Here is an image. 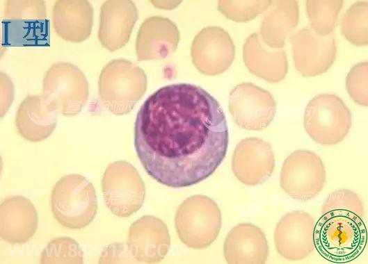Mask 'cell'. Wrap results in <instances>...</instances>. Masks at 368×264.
Returning a JSON list of instances; mask_svg holds the SVG:
<instances>
[{
	"instance_id": "277c9868",
	"label": "cell",
	"mask_w": 368,
	"mask_h": 264,
	"mask_svg": "<svg viewBox=\"0 0 368 264\" xmlns=\"http://www.w3.org/2000/svg\"><path fill=\"white\" fill-rule=\"evenodd\" d=\"M97 208L95 189L81 175L65 176L52 191V212L56 219L66 227H85L94 219Z\"/></svg>"
},
{
	"instance_id": "d6986e66",
	"label": "cell",
	"mask_w": 368,
	"mask_h": 264,
	"mask_svg": "<svg viewBox=\"0 0 368 264\" xmlns=\"http://www.w3.org/2000/svg\"><path fill=\"white\" fill-rule=\"evenodd\" d=\"M368 2L359 1L353 3L343 15L340 30L343 36L358 46L368 44Z\"/></svg>"
},
{
	"instance_id": "9c48e42d",
	"label": "cell",
	"mask_w": 368,
	"mask_h": 264,
	"mask_svg": "<svg viewBox=\"0 0 368 264\" xmlns=\"http://www.w3.org/2000/svg\"><path fill=\"white\" fill-rule=\"evenodd\" d=\"M294 66L303 76H314L326 72L337 54L334 34L320 35L310 26L293 34L290 38Z\"/></svg>"
},
{
	"instance_id": "ffe728a7",
	"label": "cell",
	"mask_w": 368,
	"mask_h": 264,
	"mask_svg": "<svg viewBox=\"0 0 368 264\" xmlns=\"http://www.w3.org/2000/svg\"><path fill=\"white\" fill-rule=\"evenodd\" d=\"M305 3L310 27L320 35L331 34L343 6V1L308 0Z\"/></svg>"
},
{
	"instance_id": "44dd1931",
	"label": "cell",
	"mask_w": 368,
	"mask_h": 264,
	"mask_svg": "<svg viewBox=\"0 0 368 264\" xmlns=\"http://www.w3.org/2000/svg\"><path fill=\"white\" fill-rule=\"evenodd\" d=\"M272 1H219L218 8L227 18L237 22L250 21L265 12Z\"/></svg>"
},
{
	"instance_id": "e0dca14e",
	"label": "cell",
	"mask_w": 368,
	"mask_h": 264,
	"mask_svg": "<svg viewBox=\"0 0 368 264\" xmlns=\"http://www.w3.org/2000/svg\"><path fill=\"white\" fill-rule=\"evenodd\" d=\"M298 20L297 1H272L265 10L261 22V39L271 48L282 49L287 38L296 27Z\"/></svg>"
},
{
	"instance_id": "52a82bcc",
	"label": "cell",
	"mask_w": 368,
	"mask_h": 264,
	"mask_svg": "<svg viewBox=\"0 0 368 264\" xmlns=\"http://www.w3.org/2000/svg\"><path fill=\"white\" fill-rule=\"evenodd\" d=\"M105 203L118 217H128L142 206L145 188L137 170L126 161L111 164L102 179Z\"/></svg>"
},
{
	"instance_id": "ac0fdd59",
	"label": "cell",
	"mask_w": 368,
	"mask_h": 264,
	"mask_svg": "<svg viewBox=\"0 0 368 264\" xmlns=\"http://www.w3.org/2000/svg\"><path fill=\"white\" fill-rule=\"evenodd\" d=\"M2 45L46 47L49 45V21L6 20L2 22Z\"/></svg>"
},
{
	"instance_id": "5b68a950",
	"label": "cell",
	"mask_w": 368,
	"mask_h": 264,
	"mask_svg": "<svg viewBox=\"0 0 368 264\" xmlns=\"http://www.w3.org/2000/svg\"><path fill=\"white\" fill-rule=\"evenodd\" d=\"M303 124L307 133L317 143L333 145L347 135L352 125V115L337 95L319 94L307 104Z\"/></svg>"
},
{
	"instance_id": "3957f363",
	"label": "cell",
	"mask_w": 368,
	"mask_h": 264,
	"mask_svg": "<svg viewBox=\"0 0 368 264\" xmlns=\"http://www.w3.org/2000/svg\"><path fill=\"white\" fill-rule=\"evenodd\" d=\"M218 204L205 195H193L178 207L175 219L180 240L193 249H204L217 238L221 228Z\"/></svg>"
},
{
	"instance_id": "4fadbf2b",
	"label": "cell",
	"mask_w": 368,
	"mask_h": 264,
	"mask_svg": "<svg viewBox=\"0 0 368 264\" xmlns=\"http://www.w3.org/2000/svg\"><path fill=\"white\" fill-rule=\"evenodd\" d=\"M170 238L166 224L160 219L146 215L134 222L129 229L128 249L142 263H158L167 254Z\"/></svg>"
},
{
	"instance_id": "8992f818",
	"label": "cell",
	"mask_w": 368,
	"mask_h": 264,
	"mask_svg": "<svg viewBox=\"0 0 368 264\" xmlns=\"http://www.w3.org/2000/svg\"><path fill=\"white\" fill-rule=\"evenodd\" d=\"M326 181L323 163L312 151H294L283 162L280 185L294 199L306 201L314 198L323 190Z\"/></svg>"
},
{
	"instance_id": "2e32d148",
	"label": "cell",
	"mask_w": 368,
	"mask_h": 264,
	"mask_svg": "<svg viewBox=\"0 0 368 264\" xmlns=\"http://www.w3.org/2000/svg\"><path fill=\"white\" fill-rule=\"evenodd\" d=\"M179 41V30L170 19L150 17L142 25L138 35V60L167 58L175 52Z\"/></svg>"
},
{
	"instance_id": "9a60e30c",
	"label": "cell",
	"mask_w": 368,
	"mask_h": 264,
	"mask_svg": "<svg viewBox=\"0 0 368 264\" xmlns=\"http://www.w3.org/2000/svg\"><path fill=\"white\" fill-rule=\"evenodd\" d=\"M243 58L250 73L270 83L282 81L288 71L285 51L267 46L258 33L250 34L246 40Z\"/></svg>"
},
{
	"instance_id": "30bf717a",
	"label": "cell",
	"mask_w": 368,
	"mask_h": 264,
	"mask_svg": "<svg viewBox=\"0 0 368 264\" xmlns=\"http://www.w3.org/2000/svg\"><path fill=\"white\" fill-rule=\"evenodd\" d=\"M193 63L201 73L215 76L224 72L235 57L230 34L219 26L202 28L194 38L191 49Z\"/></svg>"
},
{
	"instance_id": "6da1fadb",
	"label": "cell",
	"mask_w": 368,
	"mask_h": 264,
	"mask_svg": "<svg viewBox=\"0 0 368 264\" xmlns=\"http://www.w3.org/2000/svg\"><path fill=\"white\" fill-rule=\"evenodd\" d=\"M229 131L218 101L188 83L163 86L138 111L134 147L147 173L173 188L197 184L223 161Z\"/></svg>"
},
{
	"instance_id": "ba28073f",
	"label": "cell",
	"mask_w": 368,
	"mask_h": 264,
	"mask_svg": "<svg viewBox=\"0 0 368 264\" xmlns=\"http://www.w3.org/2000/svg\"><path fill=\"white\" fill-rule=\"evenodd\" d=\"M228 108L238 126L246 130L262 131L273 121L277 105L269 91L244 82L231 90Z\"/></svg>"
},
{
	"instance_id": "7a4b0ae2",
	"label": "cell",
	"mask_w": 368,
	"mask_h": 264,
	"mask_svg": "<svg viewBox=\"0 0 368 264\" xmlns=\"http://www.w3.org/2000/svg\"><path fill=\"white\" fill-rule=\"evenodd\" d=\"M362 201L354 192L338 189L323 202L314 224V248L333 263H349L358 257L367 242Z\"/></svg>"
},
{
	"instance_id": "5bb4252c",
	"label": "cell",
	"mask_w": 368,
	"mask_h": 264,
	"mask_svg": "<svg viewBox=\"0 0 368 264\" xmlns=\"http://www.w3.org/2000/svg\"><path fill=\"white\" fill-rule=\"evenodd\" d=\"M227 263H265L269 256V245L262 230L251 223H241L227 233L223 245Z\"/></svg>"
},
{
	"instance_id": "8fae6325",
	"label": "cell",
	"mask_w": 368,
	"mask_h": 264,
	"mask_svg": "<svg viewBox=\"0 0 368 264\" xmlns=\"http://www.w3.org/2000/svg\"><path fill=\"white\" fill-rule=\"evenodd\" d=\"M275 165L271 145L261 138H244L234 151L232 169L234 176L243 184L264 183L273 173Z\"/></svg>"
},
{
	"instance_id": "7c38bea8",
	"label": "cell",
	"mask_w": 368,
	"mask_h": 264,
	"mask_svg": "<svg viewBox=\"0 0 368 264\" xmlns=\"http://www.w3.org/2000/svg\"><path fill=\"white\" fill-rule=\"evenodd\" d=\"M314 219L304 211H293L283 215L273 235L278 253L289 261L307 257L314 249Z\"/></svg>"
},
{
	"instance_id": "7402d4cb",
	"label": "cell",
	"mask_w": 368,
	"mask_h": 264,
	"mask_svg": "<svg viewBox=\"0 0 368 264\" xmlns=\"http://www.w3.org/2000/svg\"><path fill=\"white\" fill-rule=\"evenodd\" d=\"M368 63L360 62L353 65L346 79L347 92L351 99L358 104L368 106Z\"/></svg>"
}]
</instances>
